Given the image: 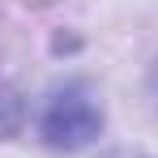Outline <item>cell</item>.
Returning <instances> with one entry per match:
<instances>
[{"label":"cell","instance_id":"cell-1","mask_svg":"<svg viewBox=\"0 0 158 158\" xmlns=\"http://www.w3.org/2000/svg\"><path fill=\"white\" fill-rule=\"evenodd\" d=\"M103 124V111L85 94V85H64L43 111V141L56 150H81L94 141Z\"/></svg>","mask_w":158,"mask_h":158},{"label":"cell","instance_id":"cell-2","mask_svg":"<svg viewBox=\"0 0 158 158\" xmlns=\"http://www.w3.org/2000/svg\"><path fill=\"white\" fill-rule=\"evenodd\" d=\"M103 158H150V154H137V150H111V154H103Z\"/></svg>","mask_w":158,"mask_h":158}]
</instances>
